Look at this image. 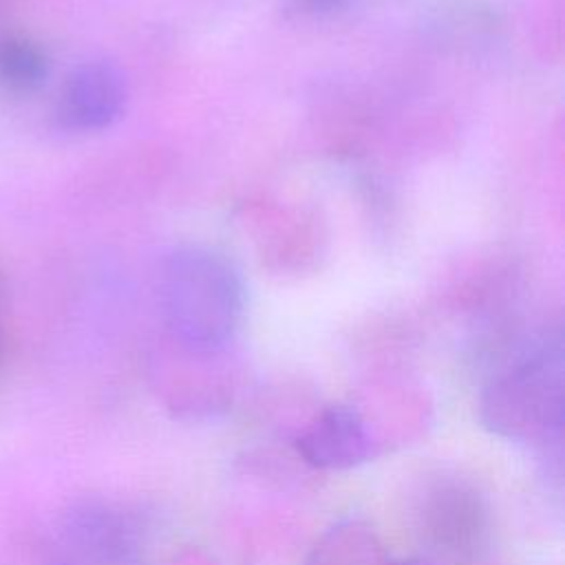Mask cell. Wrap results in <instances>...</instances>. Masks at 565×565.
Listing matches in <instances>:
<instances>
[{
  "label": "cell",
  "mask_w": 565,
  "mask_h": 565,
  "mask_svg": "<svg viewBox=\"0 0 565 565\" xmlns=\"http://www.w3.org/2000/svg\"><path fill=\"white\" fill-rule=\"evenodd\" d=\"M353 0H298V4L309 13H335L351 4Z\"/></svg>",
  "instance_id": "9"
},
{
  "label": "cell",
  "mask_w": 565,
  "mask_h": 565,
  "mask_svg": "<svg viewBox=\"0 0 565 565\" xmlns=\"http://www.w3.org/2000/svg\"><path fill=\"white\" fill-rule=\"evenodd\" d=\"M49 77L46 53L26 35L0 33V90L31 95Z\"/></svg>",
  "instance_id": "7"
},
{
  "label": "cell",
  "mask_w": 565,
  "mask_h": 565,
  "mask_svg": "<svg viewBox=\"0 0 565 565\" xmlns=\"http://www.w3.org/2000/svg\"><path fill=\"white\" fill-rule=\"evenodd\" d=\"M563 395L561 340L541 342L488 384L481 419L512 441H550L563 426Z\"/></svg>",
  "instance_id": "2"
},
{
  "label": "cell",
  "mask_w": 565,
  "mask_h": 565,
  "mask_svg": "<svg viewBox=\"0 0 565 565\" xmlns=\"http://www.w3.org/2000/svg\"><path fill=\"white\" fill-rule=\"evenodd\" d=\"M296 452L313 468L347 470L373 459L377 441L358 408L333 404L313 415L298 433Z\"/></svg>",
  "instance_id": "5"
},
{
  "label": "cell",
  "mask_w": 565,
  "mask_h": 565,
  "mask_svg": "<svg viewBox=\"0 0 565 565\" xmlns=\"http://www.w3.org/2000/svg\"><path fill=\"white\" fill-rule=\"evenodd\" d=\"M413 532L428 554L452 565L481 558L490 543V510L472 481L435 472L411 497Z\"/></svg>",
  "instance_id": "3"
},
{
  "label": "cell",
  "mask_w": 565,
  "mask_h": 565,
  "mask_svg": "<svg viewBox=\"0 0 565 565\" xmlns=\"http://www.w3.org/2000/svg\"><path fill=\"white\" fill-rule=\"evenodd\" d=\"M402 565H433V563H426V561H411V563H402Z\"/></svg>",
  "instance_id": "10"
},
{
  "label": "cell",
  "mask_w": 565,
  "mask_h": 565,
  "mask_svg": "<svg viewBox=\"0 0 565 565\" xmlns=\"http://www.w3.org/2000/svg\"><path fill=\"white\" fill-rule=\"evenodd\" d=\"M46 558L49 565H143L139 527L124 508L84 499L53 523Z\"/></svg>",
  "instance_id": "4"
},
{
  "label": "cell",
  "mask_w": 565,
  "mask_h": 565,
  "mask_svg": "<svg viewBox=\"0 0 565 565\" xmlns=\"http://www.w3.org/2000/svg\"><path fill=\"white\" fill-rule=\"evenodd\" d=\"M126 79L106 60L79 64L64 82L60 93V117L73 130L108 128L124 110Z\"/></svg>",
  "instance_id": "6"
},
{
  "label": "cell",
  "mask_w": 565,
  "mask_h": 565,
  "mask_svg": "<svg viewBox=\"0 0 565 565\" xmlns=\"http://www.w3.org/2000/svg\"><path fill=\"white\" fill-rule=\"evenodd\" d=\"M159 289L166 322L183 347L216 351L230 342L243 316V287L225 258L177 249L163 263Z\"/></svg>",
  "instance_id": "1"
},
{
  "label": "cell",
  "mask_w": 565,
  "mask_h": 565,
  "mask_svg": "<svg viewBox=\"0 0 565 565\" xmlns=\"http://www.w3.org/2000/svg\"><path fill=\"white\" fill-rule=\"evenodd\" d=\"M309 565H391V561L369 527L344 523L316 545Z\"/></svg>",
  "instance_id": "8"
}]
</instances>
